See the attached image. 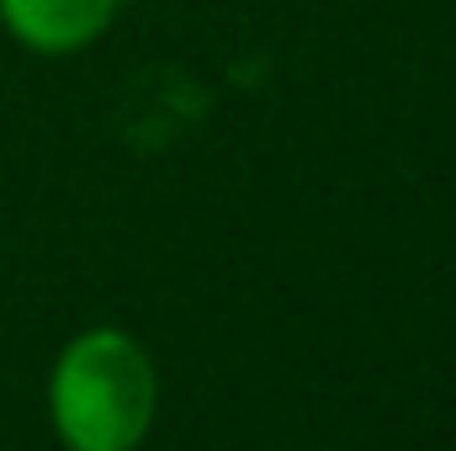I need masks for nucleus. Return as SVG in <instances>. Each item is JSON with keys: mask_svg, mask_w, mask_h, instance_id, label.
I'll list each match as a JSON object with an SVG mask.
<instances>
[{"mask_svg": "<svg viewBox=\"0 0 456 451\" xmlns=\"http://www.w3.org/2000/svg\"><path fill=\"white\" fill-rule=\"evenodd\" d=\"M122 0H0V27L32 53H80L112 27Z\"/></svg>", "mask_w": 456, "mask_h": 451, "instance_id": "f03ea898", "label": "nucleus"}, {"mask_svg": "<svg viewBox=\"0 0 456 451\" xmlns=\"http://www.w3.org/2000/svg\"><path fill=\"white\" fill-rule=\"evenodd\" d=\"M53 430L69 451H133L154 420V366L122 330H86L64 345L48 382Z\"/></svg>", "mask_w": 456, "mask_h": 451, "instance_id": "f257e3e1", "label": "nucleus"}]
</instances>
